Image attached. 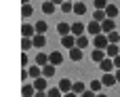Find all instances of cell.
Returning <instances> with one entry per match:
<instances>
[{
	"mask_svg": "<svg viewBox=\"0 0 120 97\" xmlns=\"http://www.w3.org/2000/svg\"><path fill=\"white\" fill-rule=\"evenodd\" d=\"M93 44H95V49H108L110 47V38H108V34H97L95 38H93Z\"/></svg>",
	"mask_w": 120,
	"mask_h": 97,
	"instance_id": "obj_1",
	"label": "cell"
},
{
	"mask_svg": "<svg viewBox=\"0 0 120 97\" xmlns=\"http://www.w3.org/2000/svg\"><path fill=\"white\" fill-rule=\"evenodd\" d=\"M99 70L105 74V72H116V66H114V59L112 57H105L103 61H99Z\"/></svg>",
	"mask_w": 120,
	"mask_h": 97,
	"instance_id": "obj_2",
	"label": "cell"
},
{
	"mask_svg": "<svg viewBox=\"0 0 120 97\" xmlns=\"http://www.w3.org/2000/svg\"><path fill=\"white\" fill-rule=\"evenodd\" d=\"M101 82H103V87H116V85H118L114 72H105V74L101 76Z\"/></svg>",
	"mask_w": 120,
	"mask_h": 97,
	"instance_id": "obj_3",
	"label": "cell"
},
{
	"mask_svg": "<svg viewBox=\"0 0 120 97\" xmlns=\"http://www.w3.org/2000/svg\"><path fill=\"white\" fill-rule=\"evenodd\" d=\"M86 32H89V34H93V36H97V34H103V30H101V23H99V21H95V19H91V21H89V25H86Z\"/></svg>",
	"mask_w": 120,
	"mask_h": 97,
	"instance_id": "obj_4",
	"label": "cell"
},
{
	"mask_svg": "<svg viewBox=\"0 0 120 97\" xmlns=\"http://www.w3.org/2000/svg\"><path fill=\"white\" fill-rule=\"evenodd\" d=\"M61 47H63V49H68V51H70V49H74V47H76V36H74V34L61 36Z\"/></svg>",
	"mask_w": 120,
	"mask_h": 97,
	"instance_id": "obj_5",
	"label": "cell"
},
{
	"mask_svg": "<svg viewBox=\"0 0 120 97\" xmlns=\"http://www.w3.org/2000/svg\"><path fill=\"white\" fill-rule=\"evenodd\" d=\"M21 36H25V38H34V36H36V27L30 25V23H23V25H21Z\"/></svg>",
	"mask_w": 120,
	"mask_h": 97,
	"instance_id": "obj_6",
	"label": "cell"
},
{
	"mask_svg": "<svg viewBox=\"0 0 120 97\" xmlns=\"http://www.w3.org/2000/svg\"><path fill=\"white\" fill-rule=\"evenodd\" d=\"M101 30H103V34H110V32H114L116 30V23H114V19H105V21H101Z\"/></svg>",
	"mask_w": 120,
	"mask_h": 97,
	"instance_id": "obj_7",
	"label": "cell"
},
{
	"mask_svg": "<svg viewBox=\"0 0 120 97\" xmlns=\"http://www.w3.org/2000/svg\"><path fill=\"white\" fill-rule=\"evenodd\" d=\"M86 32V25L82 23V21H76V23H72V34L74 36H82Z\"/></svg>",
	"mask_w": 120,
	"mask_h": 97,
	"instance_id": "obj_8",
	"label": "cell"
},
{
	"mask_svg": "<svg viewBox=\"0 0 120 97\" xmlns=\"http://www.w3.org/2000/svg\"><path fill=\"white\" fill-rule=\"evenodd\" d=\"M105 57H108V53H105L103 49H95V51L91 53V59H93L95 63H99V61H103Z\"/></svg>",
	"mask_w": 120,
	"mask_h": 97,
	"instance_id": "obj_9",
	"label": "cell"
},
{
	"mask_svg": "<svg viewBox=\"0 0 120 97\" xmlns=\"http://www.w3.org/2000/svg\"><path fill=\"white\" fill-rule=\"evenodd\" d=\"M34 87H36V91H49V85H46V76L34 78Z\"/></svg>",
	"mask_w": 120,
	"mask_h": 97,
	"instance_id": "obj_10",
	"label": "cell"
},
{
	"mask_svg": "<svg viewBox=\"0 0 120 97\" xmlns=\"http://www.w3.org/2000/svg\"><path fill=\"white\" fill-rule=\"evenodd\" d=\"M36 63L44 68L46 63H51V57H49L46 53H42V51H38V53H36Z\"/></svg>",
	"mask_w": 120,
	"mask_h": 97,
	"instance_id": "obj_11",
	"label": "cell"
},
{
	"mask_svg": "<svg viewBox=\"0 0 120 97\" xmlns=\"http://www.w3.org/2000/svg\"><path fill=\"white\" fill-rule=\"evenodd\" d=\"M57 87H59V89H61L63 93H70V91H72V87H74V82H72L70 78H61Z\"/></svg>",
	"mask_w": 120,
	"mask_h": 97,
	"instance_id": "obj_12",
	"label": "cell"
},
{
	"mask_svg": "<svg viewBox=\"0 0 120 97\" xmlns=\"http://www.w3.org/2000/svg\"><path fill=\"white\" fill-rule=\"evenodd\" d=\"M55 6H57L55 2L44 0V2H42V13H44V15H53V13H55Z\"/></svg>",
	"mask_w": 120,
	"mask_h": 97,
	"instance_id": "obj_13",
	"label": "cell"
},
{
	"mask_svg": "<svg viewBox=\"0 0 120 97\" xmlns=\"http://www.w3.org/2000/svg\"><path fill=\"white\" fill-rule=\"evenodd\" d=\"M32 42H34L36 49H42V47L46 44V36H44V34H36V36L32 38Z\"/></svg>",
	"mask_w": 120,
	"mask_h": 97,
	"instance_id": "obj_14",
	"label": "cell"
},
{
	"mask_svg": "<svg viewBox=\"0 0 120 97\" xmlns=\"http://www.w3.org/2000/svg\"><path fill=\"white\" fill-rule=\"evenodd\" d=\"M21 95L23 97H34L36 95V87L34 85H23L21 87Z\"/></svg>",
	"mask_w": 120,
	"mask_h": 97,
	"instance_id": "obj_15",
	"label": "cell"
},
{
	"mask_svg": "<svg viewBox=\"0 0 120 97\" xmlns=\"http://www.w3.org/2000/svg\"><path fill=\"white\" fill-rule=\"evenodd\" d=\"M93 19H95V21H99V23H101V21H105V19H108V13H105V8H95V13H93Z\"/></svg>",
	"mask_w": 120,
	"mask_h": 97,
	"instance_id": "obj_16",
	"label": "cell"
},
{
	"mask_svg": "<svg viewBox=\"0 0 120 97\" xmlns=\"http://www.w3.org/2000/svg\"><path fill=\"white\" fill-rule=\"evenodd\" d=\"M70 59H72V61H80V59H82V49H78V47L70 49Z\"/></svg>",
	"mask_w": 120,
	"mask_h": 97,
	"instance_id": "obj_17",
	"label": "cell"
},
{
	"mask_svg": "<svg viewBox=\"0 0 120 97\" xmlns=\"http://www.w3.org/2000/svg\"><path fill=\"white\" fill-rule=\"evenodd\" d=\"M49 57H51V63H53V66H61V61H63V55H61L59 51H53Z\"/></svg>",
	"mask_w": 120,
	"mask_h": 97,
	"instance_id": "obj_18",
	"label": "cell"
},
{
	"mask_svg": "<svg viewBox=\"0 0 120 97\" xmlns=\"http://www.w3.org/2000/svg\"><path fill=\"white\" fill-rule=\"evenodd\" d=\"M55 70H57V66H53V63H46V66L42 68V76L51 78V76H55Z\"/></svg>",
	"mask_w": 120,
	"mask_h": 97,
	"instance_id": "obj_19",
	"label": "cell"
},
{
	"mask_svg": "<svg viewBox=\"0 0 120 97\" xmlns=\"http://www.w3.org/2000/svg\"><path fill=\"white\" fill-rule=\"evenodd\" d=\"M57 32H59L61 36H68V34H72V25H70V23H59V25H57Z\"/></svg>",
	"mask_w": 120,
	"mask_h": 97,
	"instance_id": "obj_20",
	"label": "cell"
},
{
	"mask_svg": "<svg viewBox=\"0 0 120 97\" xmlns=\"http://www.w3.org/2000/svg\"><path fill=\"white\" fill-rule=\"evenodd\" d=\"M76 47H78V49H82V51H84V49H86V47H89V38H86V36H84V34H82V36H76Z\"/></svg>",
	"mask_w": 120,
	"mask_h": 97,
	"instance_id": "obj_21",
	"label": "cell"
},
{
	"mask_svg": "<svg viewBox=\"0 0 120 97\" xmlns=\"http://www.w3.org/2000/svg\"><path fill=\"white\" fill-rule=\"evenodd\" d=\"M105 53H108V57H112V59H114V57H118V55H120L118 44H110V47L105 49Z\"/></svg>",
	"mask_w": 120,
	"mask_h": 97,
	"instance_id": "obj_22",
	"label": "cell"
},
{
	"mask_svg": "<svg viewBox=\"0 0 120 97\" xmlns=\"http://www.w3.org/2000/svg\"><path fill=\"white\" fill-rule=\"evenodd\" d=\"M74 13L76 15H86V4L84 2H74Z\"/></svg>",
	"mask_w": 120,
	"mask_h": 97,
	"instance_id": "obj_23",
	"label": "cell"
},
{
	"mask_svg": "<svg viewBox=\"0 0 120 97\" xmlns=\"http://www.w3.org/2000/svg\"><path fill=\"white\" fill-rule=\"evenodd\" d=\"M105 13H108V17H110V19H114V17H118V6H116V4H108Z\"/></svg>",
	"mask_w": 120,
	"mask_h": 97,
	"instance_id": "obj_24",
	"label": "cell"
},
{
	"mask_svg": "<svg viewBox=\"0 0 120 97\" xmlns=\"http://www.w3.org/2000/svg\"><path fill=\"white\" fill-rule=\"evenodd\" d=\"M27 70H30V76L32 78H40V74H42V66H38V63L34 68H27Z\"/></svg>",
	"mask_w": 120,
	"mask_h": 97,
	"instance_id": "obj_25",
	"label": "cell"
},
{
	"mask_svg": "<svg viewBox=\"0 0 120 97\" xmlns=\"http://www.w3.org/2000/svg\"><path fill=\"white\" fill-rule=\"evenodd\" d=\"M32 47H34L32 38H25V36H21V49H23V51H30Z\"/></svg>",
	"mask_w": 120,
	"mask_h": 97,
	"instance_id": "obj_26",
	"label": "cell"
},
{
	"mask_svg": "<svg viewBox=\"0 0 120 97\" xmlns=\"http://www.w3.org/2000/svg\"><path fill=\"white\" fill-rule=\"evenodd\" d=\"M46 93H49V97H63V91H61L59 87H51Z\"/></svg>",
	"mask_w": 120,
	"mask_h": 97,
	"instance_id": "obj_27",
	"label": "cell"
},
{
	"mask_svg": "<svg viewBox=\"0 0 120 97\" xmlns=\"http://www.w3.org/2000/svg\"><path fill=\"white\" fill-rule=\"evenodd\" d=\"M101 87H103V82H101V80H91V85H89V89H91V91H95V93H99V91H101Z\"/></svg>",
	"mask_w": 120,
	"mask_h": 97,
	"instance_id": "obj_28",
	"label": "cell"
},
{
	"mask_svg": "<svg viewBox=\"0 0 120 97\" xmlns=\"http://www.w3.org/2000/svg\"><path fill=\"white\" fill-rule=\"evenodd\" d=\"M72 91H74V93H78V95H82V93L86 91V87H84V82H74Z\"/></svg>",
	"mask_w": 120,
	"mask_h": 97,
	"instance_id": "obj_29",
	"label": "cell"
},
{
	"mask_svg": "<svg viewBox=\"0 0 120 97\" xmlns=\"http://www.w3.org/2000/svg\"><path fill=\"white\" fill-rule=\"evenodd\" d=\"M108 38H110V44H118V42H120V34L116 32V30H114V32H110V34H108Z\"/></svg>",
	"mask_w": 120,
	"mask_h": 97,
	"instance_id": "obj_30",
	"label": "cell"
},
{
	"mask_svg": "<svg viewBox=\"0 0 120 97\" xmlns=\"http://www.w3.org/2000/svg\"><path fill=\"white\" fill-rule=\"evenodd\" d=\"M34 27H36V34H44L49 25H46V21H38V23H36Z\"/></svg>",
	"mask_w": 120,
	"mask_h": 97,
	"instance_id": "obj_31",
	"label": "cell"
},
{
	"mask_svg": "<svg viewBox=\"0 0 120 97\" xmlns=\"http://www.w3.org/2000/svg\"><path fill=\"white\" fill-rule=\"evenodd\" d=\"M61 11H63V13H72V11H74V2L65 0V2L61 4Z\"/></svg>",
	"mask_w": 120,
	"mask_h": 97,
	"instance_id": "obj_32",
	"label": "cell"
},
{
	"mask_svg": "<svg viewBox=\"0 0 120 97\" xmlns=\"http://www.w3.org/2000/svg\"><path fill=\"white\" fill-rule=\"evenodd\" d=\"M32 13H34L32 4H23V6H21V15H23V17H30Z\"/></svg>",
	"mask_w": 120,
	"mask_h": 97,
	"instance_id": "obj_33",
	"label": "cell"
},
{
	"mask_svg": "<svg viewBox=\"0 0 120 97\" xmlns=\"http://www.w3.org/2000/svg\"><path fill=\"white\" fill-rule=\"evenodd\" d=\"M93 2H95V8H108V4H110L108 0H93Z\"/></svg>",
	"mask_w": 120,
	"mask_h": 97,
	"instance_id": "obj_34",
	"label": "cell"
},
{
	"mask_svg": "<svg viewBox=\"0 0 120 97\" xmlns=\"http://www.w3.org/2000/svg\"><path fill=\"white\" fill-rule=\"evenodd\" d=\"M80 97H97V93H95V91H91V89H86V91H84Z\"/></svg>",
	"mask_w": 120,
	"mask_h": 97,
	"instance_id": "obj_35",
	"label": "cell"
},
{
	"mask_svg": "<svg viewBox=\"0 0 120 97\" xmlns=\"http://www.w3.org/2000/svg\"><path fill=\"white\" fill-rule=\"evenodd\" d=\"M27 61H30V59H27V55H25V53H21V68H27Z\"/></svg>",
	"mask_w": 120,
	"mask_h": 97,
	"instance_id": "obj_36",
	"label": "cell"
},
{
	"mask_svg": "<svg viewBox=\"0 0 120 97\" xmlns=\"http://www.w3.org/2000/svg\"><path fill=\"white\" fill-rule=\"evenodd\" d=\"M34 97H49V93H46V91H36Z\"/></svg>",
	"mask_w": 120,
	"mask_h": 97,
	"instance_id": "obj_37",
	"label": "cell"
},
{
	"mask_svg": "<svg viewBox=\"0 0 120 97\" xmlns=\"http://www.w3.org/2000/svg\"><path fill=\"white\" fill-rule=\"evenodd\" d=\"M63 97H80L78 93H74V91H70V93H63Z\"/></svg>",
	"mask_w": 120,
	"mask_h": 97,
	"instance_id": "obj_38",
	"label": "cell"
},
{
	"mask_svg": "<svg viewBox=\"0 0 120 97\" xmlns=\"http://www.w3.org/2000/svg\"><path fill=\"white\" fill-rule=\"evenodd\" d=\"M114 66H116V68H120V55H118V57H114Z\"/></svg>",
	"mask_w": 120,
	"mask_h": 97,
	"instance_id": "obj_39",
	"label": "cell"
},
{
	"mask_svg": "<svg viewBox=\"0 0 120 97\" xmlns=\"http://www.w3.org/2000/svg\"><path fill=\"white\" fill-rule=\"evenodd\" d=\"M114 74H116V80L120 82V68H116V72H114Z\"/></svg>",
	"mask_w": 120,
	"mask_h": 97,
	"instance_id": "obj_40",
	"label": "cell"
},
{
	"mask_svg": "<svg viewBox=\"0 0 120 97\" xmlns=\"http://www.w3.org/2000/svg\"><path fill=\"white\" fill-rule=\"evenodd\" d=\"M51 2H55V4H57V6H61V4H63V2H65V0H51Z\"/></svg>",
	"mask_w": 120,
	"mask_h": 97,
	"instance_id": "obj_41",
	"label": "cell"
},
{
	"mask_svg": "<svg viewBox=\"0 0 120 97\" xmlns=\"http://www.w3.org/2000/svg\"><path fill=\"white\" fill-rule=\"evenodd\" d=\"M97 97H108V95L105 93H97Z\"/></svg>",
	"mask_w": 120,
	"mask_h": 97,
	"instance_id": "obj_42",
	"label": "cell"
},
{
	"mask_svg": "<svg viewBox=\"0 0 120 97\" xmlns=\"http://www.w3.org/2000/svg\"><path fill=\"white\" fill-rule=\"evenodd\" d=\"M21 4H30V0H21Z\"/></svg>",
	"mask_w": 120,
	"mask_h": 97,
	"instance_id": "obj_43",
	"label": "cell"
},
{
	"mask_svg": "<svg viewBox=\"0 0 120 97\" xmlns=\"http://www.w3.org/2000/svg\"><path fill=\"white\" fill-rule=\"evenodd\" d=\"M70 2H74V0H70Z\"/></svg>",
	"mask_w": 120,
	"mask_h": 97,
	"instance_id": "obj_44",
	"label": "cell"
}]
</instances>
